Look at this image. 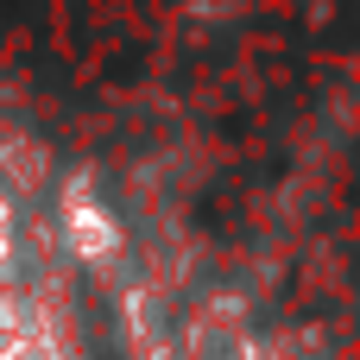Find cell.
I'll list each match as a JSON object with an SVG mask.
<instances>
[{
  "label": "cell",
  "instance_id": "obj_1",
  "mask_svg": "<svg viewBox=\"0 0 360 360\" xmlns=\"http://www.w3.org/2000/svg\"><path fill=\"white\" fill-rule=\"evenodd\" d=\"M57 240H63V253L76 259V266H89V272H120V259H127V228H120V215L95 196V184L89 177H70L63 184V196H57Z\"/></svg>",
  "mask_w": 360,
  "mask_h": 360
}]
</instances>
